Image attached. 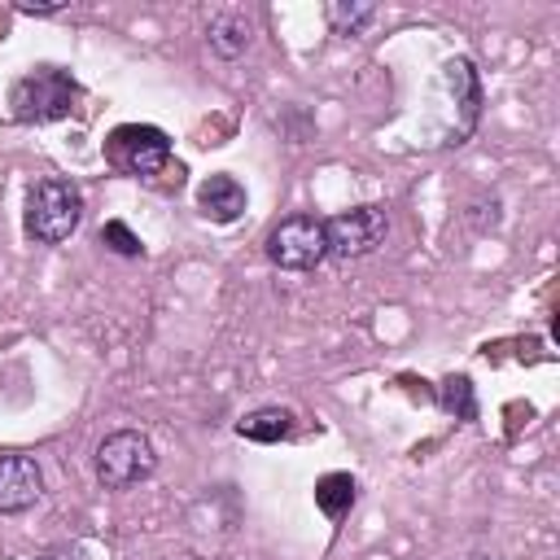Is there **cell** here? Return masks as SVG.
<instances>
[{
    "label": "cell",
    "mask_w": 560,
    "mask_h": 560,
    "mask_svg": "<svg viewBox=\"0 0 560 560\" xmlns=\"http://www.w3.org/2000/svg\"><path fill=\"white\" fill-rule=\"evenodd\" d=\"M26 236H35L39 245H61L74 236V228L83 223V192L70 179H35L26 192Z\"/></svg>",
    "instance_id": "obj_1"
},
{
    "label": "cell",
    "mask_w": 560,
    "mask_h": 560,
    "mask_svg": "<svg viewBox=\"0 0 560 560\" xmlns=\"http://www.w3.org/2000/svg\"><path fill=\"white\" fill-rule=\"evenodd\" d=\"M79 101V83L70 70L61 66H39L31 74H22L13 88H9V109L18 122H52V118H66Z\"/></svg>",
    "instance_id": "obj_2"
},
{
    "label": "cell",
    "mask_w": 560,
    "mask_h": 560,
    "mask_svg": "<svg viewBox=\"0 0 560 560\" xmlns=\"http://www.w3.org/2000/svg\"><path fill=\"white\" fill-rule=\"evenodd\" d=\"M105 162L122 175L136 179H153L171 166V136L153 122H122L109 131L105 140Z\"/></svg>",
    "instance_id": "obj_3"
},
{
    "label": "cell",
    "mask_w": 560,
    "mask_h": 560,
    "mask_svg": "<svg viewBox=\"0 0 560 560\" xmlns=\"http://www.w3.org/2000/svg\"><path fill=\"white\" fill-rule=\"evenodd\" d=\"M267 258L280 271H311L328 258V232L315 214H289L267 232Z\"/></svg>",
    "instance_id": "obj_4"
},
{
    "label": "cell",
    "mask_w": 560,
    "mask_h": 560,
    "mask_svg": "<svg viewBox=\"0 0 560 560\" xmlns=\"http://www.w3.org/2000/svg\"><path fill=\"white\" fill-rule=\"evenodd\" d=\"M153 468H158V451H153L149 433H140V429H118L96 446V477L109 490H127V486L153 477Z\"/></svg>",
    "instance_id": "obj_5"
},
{
    "label": "cell",
    "mask_w": 560,
    "mask_h": 560,
    "mask_svg": "<svg viewBox=\"0 0 560 560\" xmlns=\"http://www.w3.org/2000/svg\"><path fill=\"white\" fill-rule=\"evenodd\" d=\"M324 232H328V254L332 258H363L385 241L389 219H385L381 206H354L337 219H324Z\"/></svg>",
    "instance_id": "obj_6"
},
{
    "label": "cell",
    "mask_w": 560,
    "mask_h": 560,
    "mask_svg": "<svg viewBox=\"0 0 560 560\" xmlns=\"http://www.w3.org/2000/svg\"><path fill=\"white\" fill-rule=\"evenodd\" d=\"M44 494V472L31 455H0V512H26Z\"/></svg>",
    "instance_id": "obj_7"
},
{
    "label": "cell",
    "mask_w": 560,
    "mask_h": 560,
    "mask_svg": "<svg viewBox=\"0 0 560 560\" xmlns=\"http://www.w3.org/2000/svg\"><path fill=\"white\" fill-rule=\"evenodd\" d=\"M197 210H201L210 223H232V219H241V210H245V188H241V179H232V175H210V179H201V184H197Z\"/></svg>",
    "instance_id": "obj_8"
},
{
    "label": "cell",
    "mask_w": 560,
    "mask_h": 560,
    "mask_svg": "<svg viewBox=\"0 0 560 560\" xmlns=\"http://www.w3.org/2000/svg\"><path fill=\"white\" fill-rule=\"evenodd\" d=\"M206 39L219 57H241L254 44V18L245 9H219V13H210Z\"/></svg>",
    "instance_id": "obj_9"
},
{
    "label": "cell",
    "mask_w": 560,
    "mask_h": 560,
    "mask_svg": "<svg viewBox=\"0 0 560 560\" xmlns=\"http://www.w3.org/2000/svg\"><path fill=\"white\" fill-rule=\"evenodd\" d=\"M236 433L249 438V442H262V446L284 442L293 433V411L289 407H258V411H249V416L236 420Z\"/></svg>",
    "instance_id": "obj_10"
},
{
    "label": "cell",
    "mask_w": 560,
    "mask_h": 560,
    "mask_svg": "<svg viewBox=\"0 0 560 560\" xmlns=\"http://www.w3.org/2000/svg\"><path fill=\"white\" fill-rule=\"evenodd\" d=\"M354 499H359V486H354L350 472H324V477L315 481V508H319L328 521H341V516L354 508Z\"/></svg>",
    "instance_id": "obj_11"
},
{
    "label": "cell",
    "mask_w": 560,
    "mask_h": 560,
    "mask_svg": "<svg viewBox=\"0 0 560 560\" xmlns=\"http://www.w3.org/2000/svg\"><path fill=\"white\" fill-rule=\"evenodd\" d=\"M324 18L332 22L337 35H363V31L376 22V4H363V0H359V4H354V0H350V4H346V0H332V4L324 9Z\"/></svg>",
    "instance_id": "obj_12"
},
{
    "label": "cell",
    "mask_w": 560,
    "mask_h": 560,
    "mask_svg": "<svg viewBox=\"0 0 560 560\" xmlns=\"http://www.w3.org/2000/svg\"><path fill=\"white\" fill-rule=\"evenodd\" d=\"M438 402L442 411H451L455 420H477V394H472V381L468 376H446L438 385Z\"/></svg>",
    "instance_id": "obj_13"
},
{
    "label": "cell",
    "mask_w": 560,
    "mask_h": 560,
    "mask_svg": "<svg viewBox=\"0 0 560 560\" xmlns=\"http://www.w3.org/2000/svg\"><path fill=\"white\" fill-rule=\"evenodd\" d=\"M101 245H109V249L122 254V258H140V254H144L140 236H136L127 223H118V219H109V223L101 228Z\"/></svg>",
    "instance_id": "obj_14"
},
{
    "label": "cell",
    "mask_w": 560,
    "mask_h": 560,
    "mask_svg": "<svg viewBox=\"0 0 560 560\" xmlns=\"http://www.w3.org/2000/svg\"><path fill=\"white\" fill-rule=\"evenodd\" d=\"M66 4H35V0H18V13H35V18H48V13H61Z\"/></svg>",
    "instance_id": "obj_15"
},
{
    "label": "cell",
    "mask_w": 560,
    "mask_h": 560,
    "mask_svg": "<svg viewBox=\"0 0 560 560\" xmlns=\"http://www.w3.org/2000/svg\"><path fill=\"white\" fill-rule=\"evenodd\" d=\"M472 560H486V556H472Z\"/></svg>",
    "instance_id": "obj_16"
},
{
    "label": "cell",
    "mask_w": 560,
    "mask_h": 560,
    "mask_svg": "<svg viewBox=\"0 0 560 560\" xmlns=\"http://www.w3.org/2000/svg\"><path fill=\"white\" fill-rule=\"evenodd\" d=\"M39 560H48V556H39Z\"/></svg>",
    "instance_id": "obj_17"
}]
</instances>
